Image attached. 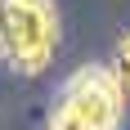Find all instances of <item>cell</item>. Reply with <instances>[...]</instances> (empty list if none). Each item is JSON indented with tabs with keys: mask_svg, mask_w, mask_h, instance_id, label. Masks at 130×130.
Returning <instances> with one entry per match:
<instances>
[{
	"mask_svg": "<svg viewBox=\"0 0 130 130\" xmlns=\"http://www.w3.org/2000/svg\"><path fill=\"white\" fill-rule=\"evenodd\" d=\"M126 90L112 67H81L67 81L50 112V130H121Z\"/></svg>",
	"mask_w": 130,
	"mask_h": 130,
	"instance_id": "7a4b0ae2",
	"label": "cell"
},
{
	"mask_svg": "<svg viewBox=\"0 0 130 130\" xmlns=\"http://www.w3.org/2000/svg\"><path fill=\"white\" fill-rule=\"evenodd\" d=\"M112 72H117V81H121V90L130 94V31L121 36V45H117V58H112Z\"/></svg>",
	"mask_w": 130,
	"mask_h": 130,
	"instance_id": "3957f363",
	"label": "cell"
},
{
	"mask_svg": "<svg viewBox=\"0 0 130 130\" xmlns=\"http://www.w3.org/2000/svg\"><path fill=\"white\" fill-rule=\"evenodd\" d=\"M58 50V9L54 0H0V58L23 72L40 76Z\"/></svg>",
	"mask_w": 130,
	"mask_h": 130,
	"instance_id": "6da1fadb",
	"label": "cell"
}]
</instances>
